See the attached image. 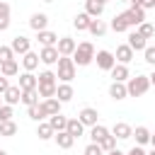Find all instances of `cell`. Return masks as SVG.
Here are the masks:
<instances>
[{
  "mask_svg": "<svg viewBox=\"0 0 155 155\" xmlns=\"http://www.w3.org/2000/svg\"><path fill=\"white\" fill-rule=\"evenodd\" d=\"M19 87H22V90H36V87H39V78H36L31 70H24V73L19 75Z\"/></svg>",
  "mask_w": 155,
  "mask_h": 155,
  "instance_id": "cell-17",
  "label": "cell"
},
{
  "mask_svg": "<svg viewBox=\"0 0 155 155\" xmlns=\"http://www.w3.org/2000/svg\"><path fill=\"white\" fill-rule=\"evenodd\" d=\"M133 53H136V51H133L128 44H121V46H116V53H114V56H116V63H126V65H128V63L133 61Z\"/></svg>",
  "mask_w": 155,
  "mask_h": 155,
  "instance_id": "cell-15",
  "label": "cell"
},
{
  "mask_svg": "<svg viewBox=\"0 0 155 155\" xmlns=\"http://www.w3.org/2000/svg\"><path fill=\"white\" fill-rule=\"evenodd\" d=\"M94 61H97V68H99V70H107V73L116 65V56H114L111 51H107V48L97 51V53H94Z\"/></svg>",
  "mask_w": 155,
  "mask_h": 155,
  "instance_id": "cell-4",
  "label": "cell"
},
{
  "mask_svg": "<svg viewBox=\"0 0 155 155\" xmlns=\"http://www.w3.org/2000/svg\"><path fill=\"white\" fill-rule=\"evenodd\" d=\"M27 116L31 119V121H44V119H48V114H46V109H44V104L39 102V104H31V107H27Z\"/></svg>",
  "mask_w": 155,
  "mask_h": 155,
  "instance_id": "cell-20",
  "label": "cell"
},
{
  "mask_svg": "<svg viewBox=\"0 0 155 155\" xmlns=\"http://www.w3.org/2000/svg\"><path fill=\"white\" fill-rule=\"evenodd\" d=\"M48 124H51V128L58 133V131H65L68 128V119L58 111V114H53V116H48Z\"/></svg>",
  "mask_w": 155,
  "mask_h": 155,
  "instance_id": "cell-33",
  "label": "cell"
},
{
  "mask_svg": "<svg viewBox=\"0 0 155 155\" xmlns=\"http://www.w3.org/2000/svg\"><path fill=\"white\" fill-rule=\"evenodd\" d=\"M99 2H104V5H107V2H109V0H99Z\"/></svg>",
  "mask_w": 155,
  "mask_h": 155,
  "instance_id": "cell-57",
  "label": "cell"
},
{
  "mask_svg": "<svg viewBox=\"0 0 155 155\" xmlns=\"http://www.w3.org/2000/svg\"><path fill=\"white\" fill-rule=\"evenodd\" d=\"M2 104H5V102H2V94H0V107H2Z\"/></svg>",
  "mask_w": 155,
  "mask_h": 155,
  "instance_id": "cell-53",
  "label": "cell"
},
{
  "mask_svg": "<svg viewBox=\"0 0 155 155\" xmlns=\"http://www.w3.org/2000/svg\"><path fill=\"white\" fill-rule=\"evenodd\" d=\"M36 41L41 46H56L58 44V34L51 31V29H44V31H36Z\"/></svg>",
  "mask_w": 155,
  "mask_h": 155,
  "instance_id": "cell-19",
  "label": "cell"
},
{
  "mask_svg": "<svg viewBox=\"0 0 155 155\" xmlns=\"http://www.w3.org/2000/svg\"><path fill=\"white\" fill-rule=\"evenodd\" d=\"M56 48H58V53H61V56H73V53H75V48H78V41H75L73 36H61V39H58V44H56Z\"/></svg>",
  "mask_w": 155,
  "mask_h": 155,
  "instance_id": "cell-8",
  "label": "cell"
},
{
  "mask_svg": "<svg viewBox=\"0 0 155 155\" xmlns=\"http://www.w3.org/2000/svg\"><path fill=\"white\" fill-rule=\"evenodd\" d=\"M10 46H12L15 56H24V53H29V51H31V41H29L27 36H22V34H17V36L10 41Z\"/></svg>",
  "mask_w": 155,
  "mask_h": 155,
  "instance_id": "cell-6",
  "label": "cell"
},
{
  "mask_svg": "<svg viewBox=\"0 0 155 155\" xmlns=\"http://www.w3.org/2000/svg\"><path fill=\"white\" fill-rule=\"evenodd\" d=\"M116 140H119V138L109 133L107 138H102V140H99V145H102V150H104V153H111V150L116 148Z\"/></svg>",
  "mask_w": 155,
  "mask_h": 155,
  "instance_id": "cell-39",
  "label": "cell"
},
{
  "mask_svg": "<svg viewBox=\"0 0 155 155\" xmlns=\"http://www.w3.org/2000/svg\"><path fill=\"white\" fill-rule=\"evenodd\" d=\"M2 102H5V104H12V107L19 104V102H22V87H19V85H10V87L5 90V94H2Z\"/></svg>",
  "mask_w": 155,
  "mask_h": 155,
  "instance_id": "cell-10",
  "label": "cell"
},
{
  "mask_svg": "<svg viewBox=\"0 0 155 155\" xmlns=\"http://www.w3.org/2000/svg\"><path fill=\"white\" fill-rule=\"evenodd\" d=\"M143 56H145V63H150V65H155V46H145V51H143Z\"/></svg>",
  "mask_w": 155,
  "mask_h": 155,
  "instance_id": "cell-44",
  "label": "cell"
},
{
  "mask_svg": "<svg viewBox=\"0 0 155 155\" xmlns=\"http://www.w3.org/2000/svg\"><path fill=\"white\" fill-rule=\"evenodd\" d=\"M136 29H138V31H140L145 39H153V36H155V27H153L150 22H143V24H138Z\"/></svg>",
  "mask_w": 155,
  "mask_h": 155,
  "instance_id": "cell-40",
  "label": "cell"
},
{
  "mask_svg": "<svg viewBox=\"0 0 155 155\" xmlns=\"http://www.w3.org/2000/svg\"><path fill=\"white\" fill-rule=\"evenodd\" d=\"M36 136H39V140H51V138L56 136V131L51 128L48 121H39V126H36Z\"/></svg>",
  "mask_w": 155,
  "mask_h": 155,
  "instance_id": "cell-29",
  "label": "cell"
},
{
  "mask_svg": "<svg viewBox=\"0 0 155 155\" xmlns=\"http://www.w3.org/2000/svg\"><path fill=\"white\" fill-rule=\"evenodd\" d=\"M78 119H80L85 126H94V124H97V119H99V111H97L94 107H82V109H80V114H78Z\"/></svg>",
  "mask_w": 155,
  "mask_h": 155,
  "instance_id": "cell-11",
  "label": "cell"
},
{
  "mask_svg": "<svg viewBox=\"0 0 155 155\" xmlns=\"http://www.w3.org/2000/svg\"><path fill=\"white\" fill-rule=\"evenodd\" d=\"M10 12H12L10 2L0 0V31H7V27H10Z\"/></svg>",
  "mask_w": 155,
  "mask_h": 155,
  "instance_id": "cell-27",
  "label": "cell"
},
{
  "mask_svg": "<svg viewBox=\"0 0 155 155\" xmlns=\"http://www.w3.org/2000/svg\"><path fill=\"white\" fill-rule=\"evenodd\" d=\"M126 87H128V97H143L153 85H150V75H136V78H128L126 80Z\"/></svg>",
  "mask_w": 155,
  "mask_h": 155,
  "instance_id": "cell-2",
  "label": "cell"
},
{
  "mask_svg": "<svg viewBox=\"0 0 155 155\" xmlns=\"http://www.w3.org/2000/svg\"><path fill=\"white\" fill-rule=\"evenodd\" d=\"M148 155H155V148H153V150H150V153H148Z\"/></svg>",
  "mask_w": 155,
  "mask_h": 155,
  "instance_id": "cell-52",
  "label": "cell"
},
{
  "mask_svg": "<svg viewBox=\"0 0 155 155\" xmlns=\"http://www.w3.org/2000/svg\"><path fill=\"white\" fill-rule=\"evenodd\" d=\"M150 85H153V87H155V70H153V73H150Z\"/></svg>",
  "mask_w": 155,
  "mask_h": 155,
  "instance_id": "cell-50",
  "label": "cell"
},
{
  "mask_svg": "<svg viewBox=\"0 0 155 155\" xmlns=\"http://www.w3.org/2000/svg\"><path fill=\"white\" fill-rule=\"evenodd\" d=\"M150 145H153V148H155V133H153V136H150Z\"/></svg>",
  "mask_w": 155,
  "mask_h": 155,
  "instance_id": "cell-51",
  "label": "cell"
},
{
  "mask_svg": "<svg viewBox=\"0 0 155 155\" xmlns=\"http://www.w3.org/2000/svg\"><path fill=\"white\" fill-rule=\"evenodd\" d=\"M36 78H39V85H58V82H56L58 75H56L53 70H44V73H39Z\"/></svg>",
  "mask_w": 155,
  "mask_h": 155,
  "instance_id": "cell-37",
  "label": "cell"
},
{
  "mask_svg": "<svg viewBox=\"0 0 155 155\" xmlns=\"http://www.w3.org/2000/svg\"><path fill=\"white\" fill-rule=\"evenodd\" d=\"M17 73H19V61H17V58L0 63V75H5V78H12V75H17Z\"/></svg>",
  "mask_w": 155,
  "mask_h": 155,
  "instance_id": "cell-24",
  "label": "cell"
},
{
  "mask_svg": "<svg viewBox=\"0 0 155 155\" xmlns=\"http://www.w3.org/2000/svg\"><path fill=\"white\" fill-rule=\"evenodd\" d=\"M126 44H128L133 51H145V46H148V39H145V36H143V34L136 29V31H131V34H128V41H126Z\"/></svg>",
  "mask_w": 155,
  "mask_h": 155,
  "instance_id": "cell-12",
  "label": "cell"
},
{
  "mask_svg": "<svg viewBox=\"0 0 155 155\" xmlns=\"http://www.w3.org/2000/svg\"><path fill=\"white\" fill-rule=\"evenodd\" d=\"M82 155H104V150H102L99 143H92V140H90V145H85Z\"/></svg>",
  "mask_w": 155,
  "mask_h": 155,
  "instance_id": "cell-41",
  "label": "cell"
},
{
  "mask_svg": "<svg viewBox=\"0 0 155 155\" xmlns=\"http://www.w3.org/2000/svg\"><path fill=\"white\" fill-rule=\"evenodd\" d=\"M107 29H109V27H107V22H104V19H99V17H94L87 31H90L92 36H104V34H107Z\"/></svg>",
  "mask_w": 155,
  "mask_h": 155,
  "instance_id": "cell-31",
  "label": "cell"
},
{
  "mask_svg": "<svg viewBox=\"0 0 155 155\" xmlns=\"http://www.w3.org/2000/svg\"><path fill=\"white\" fill-rule=\"evenodd\" d=\"M92 19H94V17H90L87 12H78V15L73 17V27H75L78 31H87L90 24H92Z\"/></svg>",
  "mask_w": 155,
  "mask_h": 155,
  "instance_id": "cell-18",
  "label": "cell"
},
{
  "mask_svg": "<svg viewBox=\"0 0 155 155\" xmlns=\"http://www.w3.org/2000/svg\"><path fill=\"white\" fill-rule=\"evenodd\" d=\"M29 27H31L34 31L48 29V15H46V12H34V15L29 17Z\"/></svg>",
  "mask_w": 155,
  "mask_h": 155,
  "instance_id": "cell-9",
  "label": "cell"
},
{
  "mask_svg": "<svg viewBox=\"0 0 155 155\" xmlns=\"http://www.w3.org/2000/svg\"><path fill=\"white\" fill-rule=\"evenodd\" d=\"M94 46H92V41H80L78 44V48H75V53H73V61H75V65H80V68H85V65H90L92 61H94Z\"/></svg>",
  "mask_w": 155,
  "mask_h": 155,
  "instance_id": "cell-1",
  "label": "cell"
},
{
  "mask_svg": "<svg viewBox=\"0 0 155 155\" xmlns=\"http://www.w3.org/2000/svg\"><path fill=\"white\" fill-rule=\"evenodd\" d=\"M0 155H7V150H0Z\"/></svg>",
  "mask_w": 155,
  "mask_h": 155,
  "instance_id": "cell-54",
  "label": "cell"
},
{
  "mask_svg": "<svg viewBox=\"0 0 155 155\" xmlns=\"http://www.w3.org/2000/svg\"><path fill=\"white\" fill-rule=\"evenodd\" d=\"M65 131H68V133L78 140V138L85 133V124H82L80 119H68V128H65Z\"/></svg>",
  "mask_w": 155,
  "mask_h": 155,
  "instance_id": "cell-28",
  "label": "cell"
},
{
  "mask_svg": "<svg viewBox=\"0 0 155 155\" xmlns=\"http://www.w3.org/2000/svg\"><path fill=\"white\" fill-rule=\"evenodd\" d=\"M39 63H41V58H39V53H34V51H29V53H24L22 56V68L24 70H36L39 68Z\"/></svg>",
  "mask_w": 155,
  "mask_h": 155,
  "instance_id": "cell-23",
  "label": "cell"
},
{
  "mask_svg": "<svg viewBox=\"0 0 155 155\" xmlns=\"http://www.w3.org/2000/svg\"><path fill=\"white\" fill-rule=\"evenodd\" d=\"M22 104H39V90H22Z\"/></svg>",
  "mask_w": 155,
  "mask_h": 155,
  "instance_id": "cell-35",
  "label": "cell"
},
{
  "mask_svg": "<svg viewBox=\"0 0 155 155\" xmlns=\"http://www.w3.org/2000/svg\"><path fill=\"white\" fill-rule=\"evenodd\" d=\"M53 140H56V145L63 148V150H70V148L75 145V138H73L68 131H58V133L53 136Z\"/></svg>",
  "mask_w": 155,
  "mask_h": 155,
  "instance_id": "cell-22",
  "label": "cell"
},
{
  "mask_svg": "<svg viewBox=\"0 0 155 155\" xmlns=\"http://www.w3.org/2000/svg\"><path fill=\"white\" fill-rule=\"evenodd\" d=\"M85 12H87L90 17H102L104 2H99V0H85Z\"/></svg>",
  "mask_w": 155,
  "mask_h": 155,
  "instance_id": "cell-30",
  "label": "cell"
},
{
  "mask_svg": "<svg viewBox=\"0 0 155 155\" xmlns=\"http://www.w3.org/2000/svg\"><path fill=\"white\" fill-rule=\"evenodd\" d=\"M39 58H41V63H44V65H56V63H58V58H61V53H58V48H56V46H41Z\"/></svg>",
  "mask_w": 155,
  "mask_h": 155,
  "instance_id": "cell-7",
  "label": "cell"
},
{
  "mask_svg": "<svg viewBox=\"0 0 155 155\" xmlns=\"http://www.w3.org/2000/svg\"><path fill=\"white\" fill-rule=\"evenodd\" d=\"M107 155H126V153H121L119 148H114V150H111V153H107Z\"/></svg>",
  "mask_w": 155,
  "mask_h": 155,
  "instance_id": "cell-49",
  "label": "cell"
},
{
  "mask_svg": "<svg viewBox=\"0 0 155 155\" xmlns=\"http://www.w3.org/2000/svg\"><path fill=\"white\" fill-rule=\"evenodd\" d=\"M111 136H116L119 140H126V138L133 136V128H131L126 121H116V124L111 126Z\"/></svg>",
  "mask_w": 155,
  "mask_h": 155,
  "instance_id": "cell-14",
  "label": "cell"
},
{
  "mask_svg": "<svg viewBox=\"0 0 155 155\" xmlns=\"http://www.w3.org/2000/svg\"><path fill=\"white\" fill-rule=\"evenodd\" d=\"M111 131L107 128V126H102V124H94V126H90V140L92 143H99L102 138H107Z\"/></svg>",
  "mask_w": 155,
  "mask_h": 155,
  "instance_id": "cell-26",
  "label": "cell"
},
{
  "mask_svg": "<svg viewBox=\"0 0 155 155\" xmlns=\"http://www.w3.org/2000/svg\"><path fill=\"white\" fill-rule=\"evenodd\" d=\"M12 116H15L12 104H2V107H0V121H10Z\"/></svg>",
  "mask_w": 155,
  "mask_h": 155,
  "instance_id": "cell-42",
  "label": "cell"
},
{
  "mask_svg": "<svg viewBox=\"0 0 155 155\" xmlns=\"http://www.w3.org/2000/svg\"><path fill=\"white\" fill-rule=\"evenodd\" d=\"M109 27H111L116 34H121V31H128V29H131V27H128V22H126V17H124V12H121V15H116V17L111 19V24H109Z\"/></svg>",
  "mask_w": 155,
  "mask_h": 155,
  "instance_id": "cell-34",
  "label": "cell"
},
{
  "mask_svg": "<svg viewBox=\"0 0 155 155\" xmlns=\"http://www.w3.org/2000/svg\"><path fill=\"white\" fill-rule=\"evenodd\" d=\"M17 133V124L10 119V121H0V136H5V138H10V136H15Z\"/></svg>",
  "mask_w": 155,
  "mask_h": 155,
  "instance_id": "cell-36",
  "label": "cell"
},
{
  "mask_svg": "<svg viewBox=\"0 0 155 155\" xmlns=\"http://www.w3.org/2000/svg\"><path fill=\"white\" fill-rule=\"evenodd\" d=\"M116 2H128V0H116Z\"/></svg>",
  "mask_w": 155,
  "mask_h": 155,
  "instance_id": "cell-55",
  "label": "cell"
},
{
  "mask_svg": "<svg viewBox=\"0 0 155 155\" xmlns=\"http://www.w3.org/2000/svg\"><path fill=\"white\" fill-rule=\"evenodd\" d=\"M41 104H44V109H46V114L48 116H53V114H58L61 111V99L58 97H48V99H41Z\"/></svg>",
  "mask_w": 155,
  "mask_h": 155,
  "instance_id": "cell-32",
  "label": "cell"
},
{
  "mask_svg": "<svg viewBox=\"0 0 155 155\" xmlns=\"http://www.w3.org/2000/svg\"><path fill=\"white\" fill-rule=\"evenodd\" d=\"M124 17H126L128 27H138V24L145 22V10H143V7H128V10L124 12Z\"/></svg>",
  "mask_w": 155,
  "mask_h": 155,
  "instance_id": "cell-5",
  "label": "cell"
},
{
  "mask_svg": "<svg viewBox=\"0 0 155 155\" xmlns=\"http://www.w3.org/2000/svg\"><path fill=\"white\" fill-rule=\"evenodd\" d=\"M109 73H111V80H116V82H126V80L131 78V70H128L126 63H116Z\"/></svg>",
  "mask_w": 155,
  "mask_h": 155,
  "instance_id": "cell-16",
  "label": "cell"
},
{
  "mask_svg": "<svg viewBox=\"0 0 155 155\" xmlns=\"http://www.w3.org/2000/svg\"><path fill=\"white\" fill-rule=\"evenodd\" d=\"M109 97L111 99H116V102H121V99H126L128 97V87H126V82H111L109 85Z\"/></svg>",
  "mask_w": 155,
  "mask_h": 155,
  "instance_id": "cell-13",
  "label": "cell"
},
{
  "mask_svg": "<svg viewBox=\"0 0 155 155\" xmlns=\"http://www.w3.org/2000/svg\"><path fill=\"white\" fill-rule=\"evenodd\" d=\"M56 97H58L61 102H70V99L75 97L73 85H70V82H61V85H58V90H56Z\"/></svg>",
  "mask_w": 155,
  "mask_h": 155,
  "instance_id": "cell-25",
  "label": "cell"
},
{
  "mask_svg": "<svg viewBox=\"0 0 155 155\" xmlns=\"http://www.w3.org/2000/svg\"><path fill=\"white\" fill-rule=\"evenodd\" d=\"M128 2H131V7H140L143 5V0H128Z\"/></svg>",
  "mask_w": 155,
  "mask_h": 155,
  "instance_id": "cell-48",
  "label": "cell"
},
{
  "mask_svg": "<svg viewBox=\"0 0 155 155\" xmlns=\"http://www.w3.org/2000/svg\"><path fill=\"white\" fill-rule=\"evenodd\" d=\"M126 155H148V153L143 150V145H133V148H131V150H128Z\"/></svg>",
  "mask_w": 155,
  "mask_h": 155,
  "instance_id": "cell-45",
  "label": "cell"
},
{
  "mask_svg": "<svg viewBox=\"0 0 155 155\" xmlns=\"http://www.w3.org/2000/svg\"><path fill=\"white\" fill-rule=\"evenodd\" d=\"M143 10H155V0H143Z\"/></svg>",
  "mask_w": 155,
  "mask_h": 155,
  "instance_id": "cell-47",
  "label": "cell"
},
{
  "mask_svg": "<svg viewBox=\"0 0 155 155\" xmlns=\"http://www.w3.org/2000/svg\"><path fill=\"white\" fill-rule=\"evenodd\" d=\"M15 58V51H12V46H0V63H5V61H12Z\"/></svg>",
  "mask_w": 155,
  "mask_h": 155,
  "instance_id": "cell-43",
  "label": "cell"
},
{
  "mask_svg": "<svg viewBox=\"0 0 155 155\" xmlns=\"http://www.w3.org/2000/svg\"><path fill=\"white\" fill-rule=\"evenodd\" d=\"M10 87V82H7V78L5 75H0V94H5V90Z\"/></svg>",
  "mask_w": 155,
  "mask_h": 155,
  "instance_id": "cell-46",
  "label": "cell"
},
{
  "mask_svg": "<svg viewBox=\"0 0 155 155\" xmlns=\"http://www.w3.org/2000/svg\"><path fill=\"white\" fill-rule=\"evenodd\" d=\"M58 80L61 82H73V78H75V70H78V65H75V61H73V56H61L58 58Z\"/></svg>",
  "mask_w": 155,
  "mask_h": 155,
  "instance_id": "cell-3",
  "label": "cell"
},
{
  "mask_svg": "<svg viewBox=\"0 0 155 155\" xmlns=\"http://www.w3.org/2000/svg\"><path fill=\"white\" fill-rule=\"evenodd\" d=\"M36 90H39V97H41V99H48V97H56L58 85H39Z\"/></svg>",
  "mask_w": 155,
  "mask_h": 155,
  "instance_id": "cell-38",
  "label": "cell"
},
{
  "mask_svg": "<svg viewBox=\"0 0 155 155\" xmlns=\"http://www.w3.org/2000/svg\"><path fill=\"white\" fill-rule=\"evenodd\" d=\"M150 136H153V133H150L148 126H136L131 138H136V145H148V143H150Z\"/></svg>",
  "mask_w": 155,
  "mask_h": 155,
  "instance_id": "cell-21",
  "label": "cell"
},
{
  "mask_svg": "<svg viewBox=\"0 0 155 155\" xmlns=\"http://www.w3.org/2000/svg\"><path fill=\"white\" fill-rule=\"evenodd\" d=\"M41 2H53V0H41Z\"/></svg>",
  "mask_w": 155,
  "mask_h": 155,
  "instance_id": "cell-56",
  "label": "cell"
}]
</instances>
